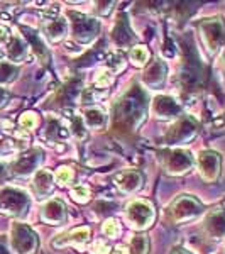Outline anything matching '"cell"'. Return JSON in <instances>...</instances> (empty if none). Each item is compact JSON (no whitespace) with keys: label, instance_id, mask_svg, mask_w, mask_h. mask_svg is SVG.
Here are the masks:
<instances>
[{"label":"cell","instance_id":"cell-35","mask_svg":"<svg viewBox=\"0 0 225 254\" xmlns=\"http://www.w3.org/2000/svg\"><path fill=\"white\" fill-rule=\"evenodd\" d=\"M102 231H104V234L107 237H115L120 229H118V222L115 219H109V220H105V222H104Z\"/></svg>","mask_w":225,"mask_h":254},{"label":"cell","instance_id":"cell-5","mask_svg":"<svg viewBox=\"0 0 225 254\" xmlns=\"http://www.w3.org/2000/svg\"><path fill=\"white\" fill-rule=\"evenodd\" d=\"M29 196L24 190L15 187H5L0 190V212L7 215L20 217L29 208Z\"/></svg>","mask_w":225,"mask_h":254},{"label":"cell","instance_id":"cell-19","mask_svg":"<svg viewBox=\"0 0 225 254\" xmlns=\"http://www.w3.org/2000/svg\"><path fill=\"white\" fill-rule=\"evenodd\" d=\"M32 190L38 198H44L53 191V175L48 170H39L32 180Z\"/></svg>","mask_w":225,"mask_h":254},{"label":"cell","instance_id":"cell-36","mask_svg":"<svg viewBox=\"0 0 225 254\" xmlns=\"http://www.w3.org/2000/svg\"><path fill=\"white\" fill-rule=\"evenodd\" d=\"M92 254H109L110 253V246L107 243H104V239H97L92 244Z\"/></svg>","mask_w":225,"mask_h":254},{"label":"cell","instance_id":"cell-3","mask_svg":"<svg viewBox=\"0 0 225 254\" xmlns=\"http://www.w3.org/2000/svg\"><path fill=\"white\" fill-rule=\"evenodd\" d=\"M203 205L191 195H179L178 198H174L169 203L166 210V219L169 222L174 224H181L186 220L195 219L198 214H202Z\"/></svg>","mask_w":225,"mask_h":254},{"label":"cell","instance_id":"cell-25","mask_svg":"<svg viewBox=\"0 0 225 254\" xmlns=\"http://www.w3.org/2000/svg\"><path fill=\"white\" fill-rule=\"evenodd\" d=\"M149 251V239L146 234H136L130 239L129 254H147Z\"/></svg>","mask_w":225,"mask_h":254},{"label":"cell","instance_id":"cell-8","mask_svg":"<svg viewBox=\"0 0 225 254\" xmlns=\"http://www.w3.org/2000/svg\"><path fill=\"white\" fill-rule=\"evenodd\" d=\"M163 163H165V168L168 170V173L185 175L193 168L195 159L191 156L190 151L176 147V149H171V151H168V153H165Z\"/></svg>","mask_w":225,"mask_h":254},{"label":"cell","instance_id":"cell-6","mask_svg":"<svg viewBox=\"0 0 225 254\" xmlns=\"http://www.w3.org/2000/svg\"><path fill=\"white\" fill-rule=\"evenodd\" d=\"M125 219L130 227L134 229H147L154 222V208L147 200H132L127 207H125Z\"/></svg>","mask_w":225,"mask_h":254},{"label":"cell","instance_id":"cell-16","mask_svg":"<svg viewBox=\"0 0 225 254\" xmlns=\"http://www.w3.org/2000/svg\"><path fill=\"white\" fill-rule=\"evenodd\" d=\"M165 78H166V64L165 61L158 60L147 66L144 75H142V83L147 88H158L165 83Z\"/></svg>","mask_w":225,"mask_h":254},{"label":"cell","instance_id":"cell-20","mask_svg":"<svg viewBox=\"0 0 225 254\" xmlns=\"http://www.w3.org/2000/svg\"><path fill=\"white\" fill-rule=\"evenodd\" d=\"M44 137L48 139V142L61 141V139L68 137V129L64 127V124L58 117H48V126H46V130H44Z\"/></svg>","mask_w":225,"mask_h":254},{"label":"cell","instance_id":"cell-40","mask_svg":"<svg viewBox=\"0 0 225 254\" xmlns=\"http://www.w3.org/2000/svg\"><path fill=\"white\" fill-rule=\"evenodd\" d=\"M5 176H7V166L0 161V182H2V180H5Z\"/></svg>","mask_w":225,"mask_h":254},{"label":"cell","instance_id":"cell-26","mask_svg":"<svg viewBox=\"0 0 225 254\" xmlns=\"http://www.w3.org/2000/svg\"><path fill=\"white\" fill-rule=\"evenodd\" d=\"M151 53L146 46H134L130 49V61H132L136 66H144L149 63Z\"/></svg>","mask_w":225,"mask_h":254},{"label":"cell","instance_id":"cell-27","mask_svg":"<svg viewBox=\"0 0 225 254\" xmlns=\"http://www.w3.org/2000/svg\"><path fill=\"white\" fill-rule=\"evenodd\" d=\"M19 68L12 63H0V83L5 85L17 78Z\"/></svg>","mask_w":225,"mask_h":254},{"label":"cell","instance_id":"cell-11","mask_svg":"<svg viewBox=\"0 0 225 254\" xmlns=\"http://www.w3.org/2000/svg\"><path fill=\"white\" fill-rule=\"evenodd\" d=\"M200 175L207 182H215L220 175V156L215 151H202L198 156Z\"/></svg>","mask_w":225,"mask_h":254},{"label":"cell","instance_id":"cell-15","mask_svg":"<svg viewBox=\"0 0 225 254\" xmlns=\"http://www.w3.org/2000/svg\"><path fill=\"white\" fill-rule=\"evenodd\" d=\"M90 239V227H78L73 229V231L66 232V234H59L53 241V246L56 249L63 248V246H78V248H83V244Z\"/></svg>","mask_w":225,"mask_h":254},{"label":"cell","instance_id":"cell-44","mask_svg":"<svg viewBox=\"0 0 225 254\" xmlns=\"http://www.w3.org/2000/svg\"><path fill=\"white\" fill-rule=\"evenodd\" d=\"M224 249H225V244H224Z\"/></svg>","mask_w":225,"mask_h":254},{"label":"cell","instance_id":"cell-23","mask_svg":"<svg viewBox=\"0 0 225 254\" xmlns=\"http://www.w3.org/2000/svg\"><path fill=\"white\" fill-rule=\"evenodd\" d=\"M22 32H24V36H26V39L29 41L32 46H34V51H36V55H38V58L43 61V63H46L48 61V49H46V46H44L43 41L39 39L38 32L29 29V27H22Z\"/></svg>","mask_w":225,"mask_h":254},{"label":"cell","instance_id":"cell-2","mask_svg":"<svg viewBox=\"0 0 225 254\" xmlns=\"http://www.w3.org/2000/svg\"><path fill=\"white\" fill-rule=\"evenodd\" d=\"M200 34H202L203 44L210 55H215L225 44V20L222 17H207L198 24Z\"/></svg>","mask_w":225,"mask_h":254},{"label":"cell","instance_id":"cell-42","mask_svg":"<svg viewBox=\"0 0 225 254\" xmlns=\"http://www.w3.org/2000/svg\"><path fill=\"white\" fill-rule=\"evenodd\" d=\"M171 254H191L190 251H186V249H183V248H174L173 249V253Z\"/></svg>","mask_w":225,"mask_h":254},{"label":"cell","instance_id":"cell-12","mask_svg":"<svg viewBox=\"0 0 225 254\" xmlns=\"http://www.w3.org/2000/svg\"><path fill=\"white\" fill-rule=\"evenodd\" d=\"M41 159H43L41 151L39 149H31V151H27V153L20 154V156L12 163L10 170H12V173L17 175V176H26V175L32 173V171L39 166Z\"/></svg>","mask_w":225,"mask_h":254},{"label":"cell","instance_id":"cell-32","mask_svg":"<svg viewBox=\"0 0 225 254\" xmlns=\"http://www.w3.org/2000/svg\"><path fill=\"white\" fill-rule=\"evenodd\" d=\"M71 198L75 200V202H78V203H87L88 200H90V188L88 187H85V185H78V187H75L71 190Z\"/></svg>","mask_w":225,"mask_h":254},{"label":"cell","instance_id":"cell-38","mask_svg":"<svg viewBox=\"0 0 225 254\" xmlns=\"http://www.w3.org/2000/svg\"><path fill=\"white\" fill-rule=\"evenodd\" d=\"M9 97H10V95H9V92H7L5 88L0 87V109H2L3 105L7 104V100H9Z\"/></svg>","mask_w":225,"mask_h":254},{"label":"cell","instance_id":"cell-28","mask_svg":"<svg viewBox=\"0 0 225 254\" xmlns=\"http://www.w3.org/2000/svg\"><path fill=\"white\" fill-rule=\"evenodd\" d=\"M69 121H71V130L76 136V139H85L87 137V126L83 122V117H78L75 114H69Z\"/></svg>","mask_w":225,"mask_h":254},{"label":"cell","instance_id":"cell-34","mask_svg":"<svg viewBox=\"0 0 225 254\" xmlns=\"http://www.w3.org/2000/svg\"><path fill=\"white\" fill-rule=\"evenodd\" d=\"M38 114H34V112H26V114H22L19 119V124L20 127H24V129H27V130H31V129H34L36 126H38Z\"/></svg>","mask_w":225,"mask_h":254},{"label":"cell","instance_id":"cell-21","mask_svg":"<svg viewBox=\"0 0 225 254\" xmlns=\"http://www.w3.org/2000/svg\"><path fill=\"white\" fill-rule=\"evenodd\" d=\"M66 31H68V20L64 17L53 19L46 26V36L53 43H58V41L63 39L66 36Z\"/></svg>","mask_w":225,"mask_h":254},{"label":"cell","instance_id":"cell-1","mask_svg":"<svg viewBox=\"0 0 225 254\" xmlns=\"http://www.w3.org/2000/svg\"><path fill=\"white\" fill-rule=\"evenodd\" d=\"M146 93L141 87H134L113 107V129L118 132H130L141 124L146 116Z\"/></svg>","mask_w":225,"mask_h":254},{"label":"cell","instance_id":"cell-9","mask_svg":"<svg viewBox=\"0 0 225 254\" xmlns=\"http://www.w3.org/2000/svg\"><path fill=\"white\" fill-rule=\"evenodd\" d=\"M196 134V122L191 117H181L168 129L166 142L169 144H179L193 139Z\"/></svg>","mask_w":225,"mask_h":254},{"label":"cell","instance_id":"cell-14","mask_svg":"<svg viewBox=\"0 0 225 254\" xmlns=\"http://www.w3.org/2000/svg\"><path fill=\"white\" fill-rule=\"evenodd\" d=\"M113 183L124 193H134L142 183V175L137 170H122L113 176Z\"/></svg>","mask_w":225,"mask_h":254},{"label":"cell","instance_id":"cell-13","mask_svg":"<svg viewBox=\"0 0 225 254\" xmlns=\"http://www.w3.org/2000/svg\"><path fill=\"white\" fill-rule=\"evenodd\" d=\"M41 217L46 224L59 225L66 220V205L63 203L61 198H51L43 205Z\"/></svg>","mask_w":225,"mask_h":254},{"label":"cell","instance_id":"cell-43","mask_svg":"<svg viewBox=\"0 0 225 254\" xmlns=\"http://www.w3.org/2000/svg\"><path fill=\"white\" fill-rule=\"evenodd\" d=\"M224 60H225V55H224Z\"/></svg>","mask_w":225,"mask_h":254},{"label":"cell","instance_id":"cell-4","mask_svg":"<svg viewBox=\"0 0 225 254\" xmlns=\"http://www.w3.org/2000/svg\"><path fill=\"white\" fill-rule=\"evenodd\" d=\"M10 248L15 254H34L39 248L38 234L27 224L14 222L10 229Z\"/></svg>","mask_w":225,"mask_h":254},{"label":"cell","instance_id":"cell-22","mask_svg":"<svg viewBox=\"0 0 225 254\" xmlns=\"http://www.w3.org/2000/svg\"><path fill=\"white\" fill-rule=\"evenodd\" d=\"M26 53H27V46L24 43V39L20 36H12L10 41L7 43V56H9L10 61L14 63H19L26 58Z\"/></svg>","mask_w":225,"mask_h":254},{"label":"cell","instance_id":"cell-10","mask_svg":"<svg viewBox=\"0 0 225 254\" xmlns=\"http://www.w3.org/2000/svg\"><path fill=\"white\" fill-rule=\"evenodd\" d=\"M153 112L158 119H176L181 116V105L169 95H158L153 98Z\"/></svg>","mask_w":225,"mask_h":254},{"label":"cell","instance_id":"cell-33","mask_svg":"<svg viewBox=\"0 0 225 254\" xmlns=\"http://www.w3.org/2000/svg\"><path fill=\"white\" fill-rule=\"evenodd\" d=\"M15 149H17V142L12 137L5 136V134H0V156H2V154L14 153Z\"/></svg>","mask_w":225,"mask_h":254},{"label":"cell","instance_id":"cell-17","mask_svg":"<svg viewBox=\"0 0 225 254\" xmlns=\"http://www.w3.org/2000/svg\"><path fill=\"white\" fill-rule=\"evenodd\" d=\"M112 39H113V43H115L118 48H127V46H130V43L134 41V34H132V31H130L127 17H125L124 14L118 15L115 26H113Z\"/></svg>","mask_w":225,"mask_h":254},{"label":"cell","instance_id":"cell-37","mask_svg":"<svg viewBox=\"0 0 225 254\" xmlns=\"http://www.w3.org/2000/svg\"><path fill=\"white\" fill-rule=\"evenodd\" d=\"M10 38H12V36H10L9 29L0 26V44H5V46H7V43L10 41Z\"/></svg>","mask_w":225,"mask_h":254},{"label":"cell","instance_id":"cell-31","mask_svg":"<svg viewBox=\"0 0 225 254\" xmlns=\"http://www.w3.org/2000/svg\"><path fill=\"white\" fill-rule=\"evenodd\" d=\"M93 83H95L97 88H107L110 83H112V73L109 71L107 68H102L97 71L95 75V80H93Z\"/></svg>","mask_w":225,"mask_h":254},{"label":"cell","instance_id":"cell-7","mask_svg":"<svg viewBox=\"0 0 225 254\" xmlns=\"http://www.w3.org/2000/svg\"><path fill=\"white\" fill-rule=\"evenodd\" d=\"M69 19H71V31L73 38L78 43H92L98 34V22L97 19L88 17L80 12H69Z\"/></svg>","mask_w":225,"mask_h":254},{"label":"cell","instance_id":"cell-18","mask_svg":"<svg viewBox=\"0 0 225 254\" xmlns=\"http://www.w3.org/2000/svg\"><path fill=\"white\" fill-rule=\"evenodd\" d=\"M207 232L215 239L225 237V208H217L212 210L205 219Z\"/></svg>","mask_w":225,"mask_h":254},{"label":"cell","instance_id":"cell-41","mask_svg":"<svg viewBox=\"0 0 225 254\" xmlns=\"http://www.w3.org/2000/svg\"><path fill=\"white\" fill-rule=\"evenodd\" d=\"M113 254H129V249H125L124 246H117Z\"/></svg>","mask_w":225,"mask_h":254},{"label":"cell","instance_id":"cell-24","mask_svg":"<svg viewBox=\"0 0 225 254\" xmlns=\"http://www.w3.org/2000/svg\"><path fill=\"white\" fill-rule=\"evenodd\" d=\"M83 122L90 129H102L105 126V114L97 107H90L83 112Z\"/></svg>","mask_w":225,"mask_h":254},{"label":"cell","instance_id":"cell-39","mask_svg":"<svg viewBox=\"0 0 225 254\" xmlns=\"http://www.w3.org/2000/svg\"><path fill=\"white\" fill-rule=\"evenodd\" d=\"M0 254H10L9 253V248H7L5 236H0Z\"/></svg>","mask_w":225,"mask_h":254},{"label":"cell","instance_id":"cell-29","mask_svg":"<svg viewBox=\"0 0 225 254\" xmlns=\"http://www.w3.org/2000/svg\"><path fill=\"white\" fill-rule=\"evenodd\" d=\"M105 61H107V66L112 69V71H120L124 68V56L117 51H109L105 55Z\"/></svg>","mask_w":225,"mask_h":254},{"label":"cell","instance_id":"cell-30","mask_svg":"<svg viewBox=\"0 0 225 254\" xmlns=\"http://www.w3.org/2000/svg\"><path fill=\"white\" fill-rule=\"evenodd\" d=\"M73 176H75V175H73L71 168L61 166V168H58V171H56L55 178H56V182H58L59 187H66V185H69V183H71Z\"/></svg>","mask_w":225,"mask_h":254}]
</instances>
